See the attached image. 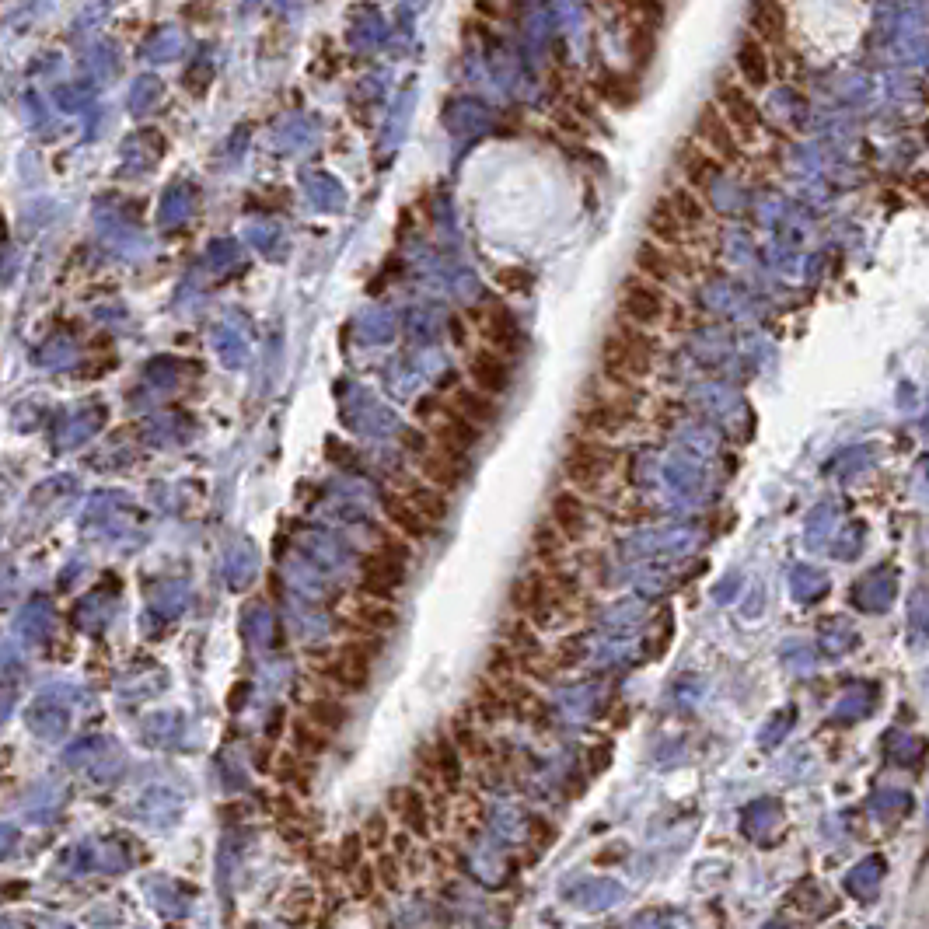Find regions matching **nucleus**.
<instances>
[{"label":"nucleus","instance_id":"nucleus-11","mask_svg":"<svg viewBox=\"0 0 929 929\" xmlns=\"http://www.w3.org/2000/svg\"><path fill=\"white\" fill-rule=\"evenodd\" d=\"M388 814L399 818L402 828H409L416 839H427V835L434 832L427 790H420L416 783L413 786H395V790L388 793Z\"/></svg>","mask_w":929,"mask_h":929},{"label":"nucleus","instance_id":"nucleus-1","mask_svg":"<svg viewBox=\"0 0 929 929\" xmlns=\"http://www.w3.org/2000/svg\"><path fill=\"white\" fill-rule=\"evenodd\" d=\"M378 657H381V633H364L360 629L357 640L343 643L336 654L325 657L322 678L336 685V689L350 692V696H360V692L371 689L374 661Z\"/></svg>","mask_w":929,"mask_h":929},{"label":"nucleus","instance_id":"nucleus-5","mask_svg":"<svg viewBox=\"0 0 929 929\" xmlns=\"http://www.w3.org/2000/svg\"><path fill=\"white\" fill-rule=\"evenodd\" d=\"M406 559L395 556L388 549H374L360 556V594H371V598H388L406 584Z\"/></svg>","mask_w":929,"mask_h":929},{"label":"nucleus","instance_id":"nucleus-17","mask_svg":"<svg viewBox=\"0 0 929 929\" xmlns=\"http://www.w3.org/2000/svg\"><path fill=\"white\" fill-rule=\"evenodd\" d=\"M468 374H472V385L489 395H503L510 388V364H507V357L496 350L475 353V357L468 360Z\"/></svg>","mask_w":929,"mask_h":929},{"label":"nucleus","instance_id":"nucleus-8","mask_svg":"<svg viewBox=\"0 0 929 929\" xmlns=\"http://www.w3.org/2000/svg\"><path fill=\"white\" fill-rule=\"evenodd\" d=\"M668 311V297H664L661 283L647 280V276H629L622 283V315L636 325H657Z\"/></svg>","mask_w":929,"mask_h":929},{"label":"nucleus","instance_id":"nucleus-35","mask_svg":"<svg viewBox=\"0 0 929 929\" xmlns=\"http://www.w3.org/2000/svg\"><path fill=\"white\" fill-rule=\"evenodd\" d=\"M378 860H374V874H378V884L388 891H399L402 888V860L395 853H388V849H381V853H374Z\"/></svg>","mask_w":929,"mask_h":929},{"label":"nucleus","instance_id":"nucleus-21","mask_svg":"<svg viewBox=\"0 0 929 929\" xmlns=\"http://www.w3.org/2000/svg\"><path fill=\"white\" fill-rule=\"evenodd\" d=\"M353 619H357V626L364 629V633H392L402 615L388 598H371V594H364V598L353 605Z\"/></svg>","mask_w":929,"mask_h":929},{"label":"nucleus","instance_id":"nucleus-7","mask_svg":"<svg viewBox=\"0 0 929 929\" xmlns=\"http://www.w3.org/2000/svg\"><path fill=\"white\" fill-rule=\"evenodd\" d=\"M615 465V455L598 441H577L570 448L563 462V472L570 479V486L577 489H598L601 479L608 475V468Z\"/></svg>","mask_w":929,"mask_h":929},{"label":"nucleus","instance_id":"nucleus-2","mask_svg":"<svg viewBox=\"0 0 929 929\" xmlns=\"http://www.w3.org/2000/svg\"><path fill=\"white\" fill-rule=\"evenodd\" d=\"M713 102L720 105V112L727 116V123L734 126L737 140H741L744 147L758 144V140L765 137V116H762V105H758L755 91L744 88L737 77L730 74H720L713 84Z\"/></svg>","mask_w":929,"mask_h":929},{"label":"nucleus","instance_id":"nucleus-4","mask_svg":"<svg viewBox=\"0 0 929 929\" xmlns=\"http://www.w3.org/2000/svg\"><path fill=\"white\" fill-rule=\"evenodd\" d=\"M692 137H696L709 154H716L723 165H737V161H744V144L737 140L734 126L727 123V116H723L716 102L699 105L696 123H692Z\"/></svg>","mask_w":929,"mask_h":929},{"label":"nucleus","instance_id":"nucleus-34","mask_svg":"<svg viewBox=\"0 0 929 929\" xmlns=\"http://www.w3.org/2000/svg\"><path fill=\"white\" fill-rule=\"evenodd\" d=\"M360 835H364V846L367 853H381V849L392 842V825H388V814L374 811L371 818L364 821V828H360Z\"/></svg>","mask_w":929,"mask_h":929},{"label":"nucleus","instance_id":"nucleus-28","mask_svg":"<svg viewBox=\"0 0 929 929\" xmlns=\"http://www.w3.org/2000/svg\"><path fill=\"white\" fill-rule=\"evenodd\" d=\"M531 549H535V559L545 566V570H556L559 556H563V549H566V538L559 535V528L552 521L549 524H538L535 538H531Z\"/></svg>","mask_w":929,"mask_h":929},{"label":"nucleus","instance_id":"nucleus-40","mask_svg":"<svg viewBox=\"0 0 929 929\" xmlns=\"http://www.w3.org/2000/svg\"><path fill=\"white\" fill-rule=\"evenodd\" d=\"M552 657H556L559 668H570V664H577L580 657H584V643H580V640H563Z\"/></svg>","mask_w":929,"mask_h":929},{"label":"nucleus","instance_id":"nucleus-43","mask_svg":"<svg viewBox=\"0 0 929 929\" xmlns=\"http://www.w3.org/2000/svg\"><path fill=\"white\" fill-rule=\"evenodd\" d=\"M451 339H455V346H465V318L462 315H451Z\"/></svg>","mask_w":929,"mask_h":929},{"label":"nucleus","instance_id":"nucleus-6","mask_svg":"<svg viewBox=\"0 0 929 929\" xmlns=\"http://www.w3.org/2000/svg\"><path fill=\"white\" fill-rule=\"evenodd\" d=\"M734 77L751 91H765L776 77V53L758 35L744 32L734 49Z\"/></svg>","mask_w":929,"mask_h":929},{"label":"nucleus","instance_id":"nucleus-3","mask_svg":"<svg viewBox=\"0 0 929 929\" xmlns=\"http://www.w3.org/2000/svg\"><path fill=\"white\" fill-rule=\"evenodd\" d=\"M601 371L612 381L647 378L654 371V346L633 329H619L601 343Z\"/></svg>","mask_w":929,"mask_h":929},{"label":"nucleus","instance_id":"nucleus-30","mask_svg":"<svg viewBox=\"0 0 929 929\" xmlns=\"http://www.w3.org/2000/svg\"><path fill=\"white\" fill-rule=\"evenodd\" d=\"M451 737H455L462 758H475V762H482V758L489 755L486 741H482V734L472 727V720H468V716H458V720L451 723Z\"/></svg>","mask_w":929,"mask_h":929},{"label":"nucleus","instance_id":"nucleus-44","mask_svg":"<svg viewBox=\"0 0 929 929\" xmlns=\"http://www.w3.org/2000/svg\"><path fill=\"white\" fill-rule=\"evenodd\" d=\"M4 895H7V898H14V895H25V884H7V888H4Z\"/></svg>","mask_w":929,"mask_h":929},{"label":"nucleus","instance_id":"nucleus-23","mask_svg":"<svg viewBox=\"0 0 929 929\" xmlns=\"http://www.w3.org/2000/svg\"><path fill=\"white\" fill-rule=\"evenodd\" d=\"M304 720L315 723L322 734L336 737V734H343L346 723H350V706H346L343 699H332V696L311 699L308 706H304Z\"/></svg>","mask_w":929,"mask_h":929},{"label":"nucleus","instance_id":"nucleus-15","mask_svg":"<svg viewBox=\"0 0 929 929\" xmlns=\"http://www.w3.org/2000/svg\"><path fill=\"white\" fill-rule=\"evenodd\" d=\"M430 434H434V441L441 444L444 451H451V455H468V451L479 444V427L475 423H468L462 413H455L451 406H441L437 409V416L430 420Z\"/></svg>","mask_w":929,"mask_h":929},{"label":"nucleus","instance_id":"nucleus-19","mask_svg":"<svg viewBox=\"0 0 929 929\" xmlns=\"http://www.w3.org/2000/svg\"><path fill=\"white\" fill-rule=\"evenodd\" d=\"M552 524L559 528V535L566 542H580L587 531V507L580 503L577 493H556L552 496Z\"/></svg>","mask_w":929,"mask_h":929},{"label":"nucleus","instance_id":"nucleus-20","mask_svg":"<svg viewBox=\"0 0 929 929\" xmlns=\"http://www.w3.org/2000/svg\"><path fill=\"white\" fill-rule=\"evenodd\" d=\"M455 413H462L468 423H475V427H493L496 416H500V409H496L493 395L482 392V388H455V395H451L448 402Z\"/></svg>","mask_w":929,"mask_h":929},{"label":"nucleus","instance_id":"nucleus-25","mask_svg":"<svg viewBox=\"0 0 929 929\" xmlns=\"http://www.w3.org/2000/svg\"><path fill=\"white\" fill-rule=\"evenodd\" d=\"M434 755H437V776H441V786L455 797L458 790H462V751H458L455 737L451 734H441L434 741Z\"/></svg>","mask_w":929,"mask_h":929},{"label":"nucleus","instance_id":"nucleus-41","mask_svg":"<svg viewBox=\"0 0 929 929\" xmlns=\"http://www.w3.org/2000/svg\"><path fill=\"white\" fill-rule=\"evenodd\" d=\"M402 444H406L409 451H416V458H420L423 451H427V437H423V434H416V430H409V434L402 437Z\"/></svg>","mask_w":929,"mask_h":929},{"label":"nucleus","instance_id":"nucleus-36","mask_svg":"<svg viewBox=\"0 0 929 929\" xmlns=\"http://www.w3.org/2000/svg\"><path fill=\"white\" fill-rule=\"evenodd\" d=\"M496 287L500 290H507V294H528L531 287H535V276L528 273V269H521V266H503V269H496Z\"/></svg>","mask_w":929,"mask_h":929},{"label":"nucleus","instance_id":"nucleus-18","mask_svg":"<svg viewBox=\"0 0 929 929\" xmlns=\"http://www.w3.org/2000/svg\"><path fill=\"white\" fill-rule=\"evenodd\" d=\"M647 231H650V238L668 248H685L692 238V231L682 224V217L671 210L668 196H661V200L654 203V210H650V217H647Z\"/></svg>","mask_w":929,"mask_h":929},{"label":"nucleus","instance_id":"nucleus-39","mask_svg":"<svg viewBox=\"0 0 929 929\" xmlns=\"http://www.w3.org/2000/svg\"><path fill=\"white\" fill-rule=\"evenodd\" d=\"M528 835H531V846H535L538 853H542V849H549L552 839H556V832H552V825H549L545 818H535V821H531V832H528Z\"/></svg>","mask_w":929,"mask_h":929},{"label":"nucleus","instance_id":"nucleus-42","mask_svg":"<svg viewBox=\"0 0 929 929\" xmlns=\"http://www.w3.org/2000/svg\"><path fill=\"white\" fill-rule=\"evenodd\" d=\"M245 699H248V682H238V685L231 689V696H228V709H234V713H238L241 702H245Z\"/></svg>","mask_w":929,"mask_h":929},{"label":"nucleus","instance_id":"nucleus-26","mask_svg":"<svg viewBox=\"0 0 929 929\" xmlns=\"http://www.w3.org/2000/svg\"><path fill=\"white\" fill-rule=\"evenodd\" d=\"M629 420V413L615 402H591V406L580 409V427L591 430V434H615Z\"/></svg>","mask_w":929,"mask_h":929},{"label":"nucleus","instance_id":"nucleus-13","mask_svg":"<svg viewBox=\"0 0 929 929\" xmlns=\"http://www.w3.org/2000/svg\"><path fill=\"white\" fill-rule=\"evenodd\" d=\"M472 322L496 353L510 357V353L521 350V329H517L514 315H510L503 304H489V308L472 311Z\"/></svg>","mask_w":929,"mask_h":929},{"label":"nucleus","instance_id":"nucleus-9","mask_svg":"<svg viewBox=\"0 0 929 929\" xmlns=\"http://www.w3.org/2000/svg\"><path fill=\"white\" fill-rule=\"evenodd\" d=\"M636 273L647 276V280L654 283H671L675 276H689L692 273V262L685 259L678 248H668L661 245V241H643V245H636Z\"/></svg>","mask_w":929,"mask_h":929},{"label":"nucleus","instance_id":"nucleus-38","mask_svg":"<svg viewBox=\"0 0 929 929\" xmlns=\"http://www.w3.org/2000/svg\"><path fill=\"white\" fill-rule=\"evenodd\" d=\"M350 888H353V898H371L374 895V888H378V874H374V863H360L357 870L350 874Z\"/></svg>","mask_w":929,"mask_h":929},{"label":"nucleus","instance_id":"nucleus-37","mask_svg":"<svg viewBox=\"0 0 929 929\" xmlns=\"http://www.w3.org/2000/svg\"><path fill=\"white\" fill-rule=\"evenodd\" d=\"M514 671H517V654L507 647V643H500V647L489 650V661H486L489 678H500L503 682V678H514Z\"/></svg>","mask_w":929,"mask_h":929},{"label":"nucleus","instance_id":"nucleus-32","mask_svg":"<svg viewBox=\"0 0 929 929\" xmlns=\"http://www.w3.org/2000/svg\"><path fill=\"white\" fill-rule=\"evenodd\" d=\"M294 744H297V755L318 758L325 751V744H329V734H322L311 720H297L294 723Z\"/></svg>","mask_w":929,"mask_h":929},{"label":"nucleus","instance_id":"nucleus-12","mask_svg":"<svg viewBox=\"0 0 929 929\" xmlns=\"http://www.w3.org/2000/svg\"><path fill=\"white\" fill-rule=\"evenodd\" d=\"M723 168L727 165H723L716 154H709L696 137H689L682 147H678V175H682L685 186L696 189V193L713 189V182L723 175Z\"/></svg>","mask_w":929,"mask_h":929},{"label":"nucleus","instance_id":"nucleus-10","mask_svg":"<svg viewBox=\"0 0 929 929\" xmlns=\"http://www.w3.org/2000/svg\"><path fill=\"white\" fill-rule=\"evenodd\" d=\"M510 605H514V612L524 615L531 626H538V629L549 626L556 605H552V594H549V584H545V573L535 570V573H528V577L517 580L514 591H510Z\"/></svg>","mask_w":929,"mask_h":929},{"label":"nucleus","instance_id":"nucleus-24","mask_svg":"<svg viewBox=\"0 0 929 929\" xmlns=\"http://www.w3.org/2000/svg\"><path fill=\"white\" fill-rule=\"evenodd\" d=\"M668 203H671V210H675V214L682 217L685 228L692 231V238L706 231L709 210H706V200H702V193H696V189H689V186L682 182V186H675V189L668 193Z\"/></svg>","mask_w":929,"mask_h":929},{"label":"nucleus","instance_id":"nucleus-22","mask_svg":"<svg viewBox=\"0 0 929 929\" xmlns=\"http://www.w3.org/2000/svg\"><path fill=\"white\" fill-rule=\"evenodd\" d=\"M385 517H388V524H395V531L406 538H427V531H430V524L423 521V514L413 507L409 496L385 493Z\"/></svg>","mask_w":929,"mask_h":929},{"label":"nucleus","instance_id":"nucleus-33","mask_svg":"<svg viewBox=\"0 0 929 929\" xmlns=\"http://www.w3.org/2000/svg\"><path fill=\"white\" fill-rule=\"evenodd\" d=\"M503 643H507L510 650H514L517 657H524V654H535V650H542L538 647V636H535V626H531L528 619H517V622H510L507 626V633H503Z\"/></svg>","mask_w":929,"mask_h":929},{"label":"nucleus","instance_id":"nucleus-31","mask_svg":"<svg viewBox=\"0 0 929 929\" xmlns=\"http://www.w3.org/2000/svg\"><path fill=\"white\" fill-rule=\"evenodd\" d=\"M364 853H367V846H364V835L360 832H350V835H343V842H339L336 849H332V856H336V870L343 877H350L353 870L364 863Z\"/></svg>","mask_w":929,"mask_h":929},{"label":"nucleus","instance_id":"nucleus-14","mask_svg":"<svg viewBox=\"0 0 929 929\" xmlns=\"http://www.w3.org/2000/svg\"><path fill=\"white\" fill-rule=\"evenodd\" d=\"M748 32L758 35L765 46L783 49L790 39V14L786 0H751L748 4Z\"/></svg>","mask_w":929,"mask_h":929},{"label":"nucleus","instance_id":"nucleus-29","mask_svg":"<svg viewBox=\"0 0 929 929\" xmlns=\"http://www.w3.org/2000/svg\"><path fill=\"white\" fill-rule=\"evenodd\" d=\"M451 821H455V828L465 835V839H475V835L482 832V821H486V807H482V800L475 797V793H462L455 804V814H451Z\"/></svg>","mask_w":929,"mask_h":929},{"label":"nucleus","instance_id":"nucleus-16","mask_svg":"<svg viewBox=\"0 0 929 929\" xmlns=\"http://www.w3.org/2000/svg\"><path fill=\"white\" fill-rule=\"evenodd\" d=\"M420 472H423V479H427L430 486L451 493V489H458V486H462V479H465V458L462 455H451V451H444L441 444H434V448H427L420 455Z\"/></svg>","mask_w":929,"mask_h":929},{"label":"nucleus","instance_id":"nucleus-27","mask_svg":"<svg viewBox=\"0 0 929 929\" xmlns=\"http://www.w3.org/2000/svg\"><path fill=\"white\" fill-rule=\"evenodd\" d=\"M406 496L413 500V507L420 510L423 521H427L430 528L444 524V517H448V496H444V489H437V486H413Z\"/></svg>","mask_w":929,"mask_h":929}]
</instances>
